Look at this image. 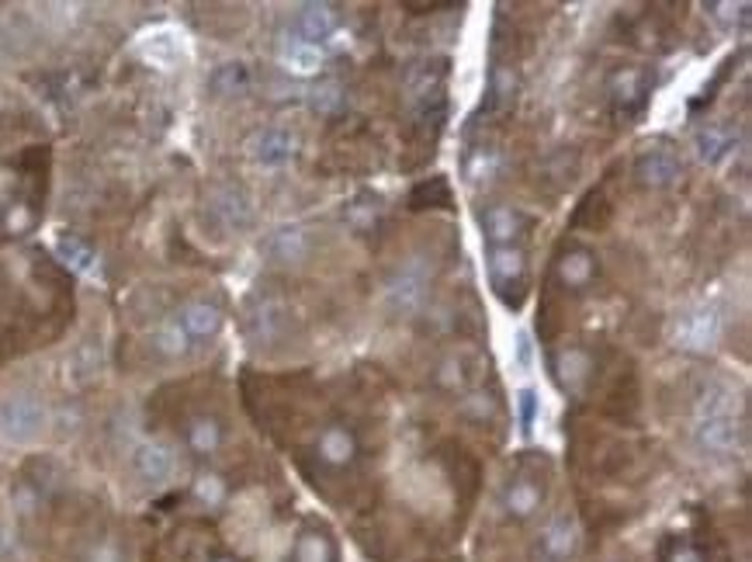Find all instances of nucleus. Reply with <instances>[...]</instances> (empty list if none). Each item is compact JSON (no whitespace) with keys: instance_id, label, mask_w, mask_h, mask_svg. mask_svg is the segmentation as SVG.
<instances>
[{"instance_id":"1","label":"nucleus","mask_w":752,"mask_h":562,"mask_svg":"<svg viewBox=\"0 0 752 562\" xmlns=\"http://www.w3.org/2000/svg\"><path fill=\"white\" fill-rule=\"evenodd\" d=\"M49 427V413L35 395H8L0 400V437L8 445H32Z\"/></svg>"},{"instance_id":"2","label":"nucleus","mask_w":752,"mask_h":562,"mask_svg":"<svg viewBox=\"0 0 752 562\" xmlns=\"http://www.w3.org/2000/svg\"><path fill=\"white\" fill-rule=\"evenodd\" d=\"M427 288H430V267L424 257H409L385 285V302L392 312H400V317H409L424 306L427 299Z\"/></svg>"},{"instance_id":"3","label":"nucleus","mask_w":752,"mask_h":562,"mask_svg":"<svg viewBox=\"0 0 752 562\" xmlns=\"http://www.w3.org/2000/svg\"><path fill=\"white\" fill-rule=\"evenodd\" d=\"M489 278L496 296L507 306L524 302V282H528V257L520 246H489Z\"/></svg>"},{"instance_id":"4","label":"nucleus","mask_w":752,"mask_h":562,"mask_svg":"<svg viewBox=\"0 0 752 562\" xmlns=\"http://www.w3.org/2000/svg\"><path fill=\"white\" fill-rule=\"evenodd\" d=\"M579 549V531L569 517H555L541 531L537 546H534V562H572Z\"/></svg>"},{"instance_id":"5","label":"nucleus","mask_w":752,"mask_h":562,"mask_svg":"<svg viewBox=\"0 0 752 562\" xmlns=\"http://www.w3.org/2000/svg\"><path fill=\"white\" fill-rule=\"evenodd\" d=\"M697 441L711 455H732L745 441L742 416H707V421H697Z\"/></svg>"},{"instance_id":"6","label":"nucleus","mask_w":752,"mask_h":562,"mask_svg":"<svg viewBox=\"0 0 752 562\" xmlns=\"http://www.w3.org/2000/svg\"><path fill=\"white\" fill-rule=\"evenodd\" d=\"M132 466H136V475L142 479V483H150V486H163V483H171L174 472H177V458L174 451L160 445V441H146L136 448L132 455Z\"/></svg>"},{"instance_id":"7","label":"nucleus","mask_w":752,"mask_h":562,"mask_svg":"<svg viewBox=\"0 0 752 562\" xmlns=\"http://www.w3.org/2000/svg\"><path fill=\"white\" fill-rule=\"evenodd\" d=\"M680 174H683L680 157L673 150H662V146H656V150H645L635 160V177L645 187H673L680 181Z\"/></svg>"},{"instance_id":"8","label":"nucleus","mask_w":752,"mask_h":562,"mask_svg":"<svg viewBox=\"0 0 752 562\" xmlns=\"http://www.w3.org/2000/svg\"><path fill=\"white\" fill-rule=\"evenodd\" d=\"M296 146H299L296 136L278 129V125H270V129H261V133L250 136L246 150L261 167H281V163H288L291 157H296Z\"/></svg>"},{"instance_id":"9","label":"nucleus","mask_w":752,"mask_h":562,"mask_svg":"<svg viewBox=\"0 0 752 562\" xmlns=\"http://www.w3.org/2000/svg\"><path fill=\"white\" fill-rule=\"evenodd\" d=\"M177 323L184 326V333L195 341H212L216 333L222 330V309L216 302H205V299H192L184 302L177 312Z\"/></svg>"},{"instance_id":"10","label":"nucleus","mask_w":752,"mask_h":562,"mask_svg":"<svg viewBox=\"0 0 752 562\" xmlns=\"http://www.w3.org/2000/svg\"><path fill=\"white\" fill-rule=\"evenodd\" d=\"M212 216L225 226V229H246L250 222H254V205H250L246 192L243 187H233V184H225V187H216L212 192Z\"/></svg>"},{"instance_id":"11","label":"nucleus","mask_w":752,"mask_h":562,"mask_svg":"<svg viewBox=\"0 0 752 562\" xmlns=\"http://www.w3.org/2000/svg\"><path fill=\"white\" fill-rule=\"evenodd\" d=\"M316 455H320V462L329 469H347L354 458H358V437H354L344 424H329L320 434Z\"/></svg>"},{"instance_id":"12","label":"nucleus","mask_w":752,"mask_h":562,"mask_svg":"<svg viewBox=\"0 0 752 562\" xmlns=\"http://www.w3.org/2000/svg\"><path fill=\"white\" fill-rule=\"evenodd\" d=\"M645 94H649V80H645L641 70H621V73H614V80H611V101H614L617 115H624V118L638 115L641 104H645Z\"/></svg>"},{"instance_id":"13","label":"nucleus","mask_w":752,"mask_h":562,"mask_svg":"<svg viewBox=\"0 0 752 562\" xmlns=\"http://www.w3.org/2000/svg\"><path fill=\"white\" fill-rule=\"evenodd\" d=\"M296 28L302 42H312V46H320L323 38L337 35V11L329 4H302L296 14Z\"/></svg>"},{"instance_id":"14","label":"nucleus","mask_w":752,"mask_h":562,"mask_svg":"<svg viewBox=\"0 0 752 562\" xmlns=\"http://www.w3.org/2000/svg\"><path fill=\"white\" fill-rule=\"evenodd\" d=\"M288 317H285V306L278 299H261L254 309H250V320H246V330L250 337L261 341V344H270L281 337Z\"/></svg>"},{"instance_id":"15","label":"nucleus","mask_w":752,"mask_h":562,"mask_svg":"<svg viewBox=\"0 0 752 562\" xmlns=\"http://www.w3.org/2000/svg\"><path fill=\"white\" fill-rule=\"evenodd\" d=\"M683 344L691 347V351H704V347H711L718 341V333H721V317H718V309L715 306H704L697 309L694 317H686L683 323Z\"/></svg>"},{"instance_id":"16","label":"nucleus","mask_w":752,"mask_h":562,"mask_svg":"<svg viewBox=\"0 0 752 562\" xmlns=\"http://www.w3.org/2000/svg\"><path fill=\"white\" fill-rule=\"evenodd\" d=\"M520 226H524V216L510 205H493L489 213L483 216V229L493 246H513Z\"/></svg>"},{"instance_id":"17","label":"nucleus","mask_w":752,"mask_h":562,"mask_svg":"<svg viewBox=\"0 0 752 562\" xmlns=\"http://www.w3.org/2000/svg\"><path fill=\"white\" fill-rule=\"evenodd\" d=\"M558 278L566 288H587L597 278V257L590 254L587 246H576L569 254L558 257Z\"/></svg>"},{"instance_id":"18","label":"nucleus","mask_w":752,"mask_h":562,"mask_svg":"<svg viewBox=\"0 0 752 562\" xmlns=\"http://www.w3.org/2000/svg\"><path fill=\"white\" fill-rule=\"evenodd\" d=\"M142 56L150 62H157V67L171 70L184 59V38L177 32H171V28H160V32L142 38Z\"/></svg>"},{"instance_id":"19","label":"nucleus","mask_w":752,"mask_h":562,"mask_svg":"<svg viewBox=\"0 0 752 562\" xmlns=\"http://www.w3.org/2000/svg\"><path fill=\"white\" fill-rule=\"evenodd\" d=\"M184 441L198 458L216 455L222 448V424L216 421V416H192L184 427Z\"/></svg>"},{"instance_id":"20","label":"nucleus","mask_w":752,"mask_h":562,"mask_svg":"<svg viewBox=\"0 0 752 562\" xmlns=\"http://www.w3.org/2000/svg\"><path fill=\"white\" fill-rule=\"evenodd\" d=\"M541 500H545L541 486H534L531 479H517V483H510L504 493V511L513 520H528L541 511Z\"/></svg>"},{"instance_id":"21","label":"nucleus","mask_w":752,"mask_h":562,"mask_svg":"<svg viewBox=\"0 0 752 562\" xmlns=\"http://www.w3.org/2000/svg\"><path fill=\"white\" fill-rule=\"evenodd\" d=\"M267 254L281 261V264H296L309 254V237H305V229L299 226H285V229H275L267 240Z\"/></svg>"},{"instance_id":"22","label":"nucleus","mask_w":752,"mask_h":562,"mask_svg":"<svg viewBox=\"0 0 752 562\" xmlns=\"http://www.w3.org/2000/svg\"><path fill=\"white\" fill-rule=\"evenodd\" d=\"M281 62L299 77H312L320 67H323V49L312 46V42H302L299 35L296 38H285L281 46Z\"/></svg>"},{"instance_id":"23","label":"nucleus","mask_w":752,"mask_h":562,"mask_svg":"<svg viewBox=\"0 0 752 562\" xmlns=\"http://www.w3.org/2000/svg\"><path fill=\"white\" fill-rule=\"evenodd\" d=\"M694 146H697V157L704 163H721L728 153L736 150V133L725 129V125H704V129L694 136Z\"/></svg>"},{"instance_id":"24","label":"nucleus","mask_w":752,"mask_h":562,"mask_svg":"<svg viewBox=\"0 0 752 562\" xmlns=\"http://www.w3.org/2000/svg\"><path fill=\"white\" fill-rule=\"evenodd\" d=\"M56 257L62 261V264H67L70 271H77V275H91V271H94V250L88 246V243H83L80 237H59L56 240Z\"/></svg>"},{"instance_id":"25","label":"nucleus","mask_w":752,"mask_h":562,"mask_svg":"<svg viewBox=\"0 0 752 562\" xmlns=\"http://www.w3.org/2000/svg\"><path fill=\"white\" fill-rule=\"evenodd\" d=\"M153 344L163 358H184L187 351H192V337L184 333V326L177 323V317H166L157 333H153Z\"/></svg>"},{"instance_id":"26","label":"nucleus","mask_w":752,"mask_h":562,"mask_svg":"<svg viewBox=\"0 0 752 562\" xmlns=\"http://www.w3.org/2000/svg\"><path fill=\"white\" fill-rule=\"evenodd\" d=\"M296 562H337V552L320 528H305L296 538Z\"/></svg>"},{"instance_id":"27","label":"nucleus","mask_w":752,"mask_h":562,"mask_svg":"<svg viewBox=\"0 0 752 562\" xmlns=\"http://www.w3.org/2000/svg\"><path fill=\"white\" fill-rule=\"evenodd\" d=\"M739 413V395L725 386L707 389L697 400V421H707V416H736Z\"/></svg>"},{"instance_id":"28","label":"nucleus","mask_w":752,"mask_h":562,"mask_svg":"<svg viewBox=\"0 0 752 562\" xmlns=\"http://www.w3.org/2000/svg\"><path fill=\"white\" fill-rule=\"evenodd\" d=\"M309 104L316 115H340L347 104V91L340 88L337 80H320L309 94Z\"/></svg>"},{"instance_id":"29","label":"nucleus","mask_w":752,"mask_h":562,"mask_svg":"<svg viewBox=\"0 0 752 562\" xmlns=\"http://www.w3.org/2000/svg\"><path fill=\"white\" fill-rule=\"evenodd\" d=\"M409 208H451V187L448 177H430L413 187Z\"/></svg>"},{"instance_id":"30","label":"nucleus","mask_w":752,"mask_h":562,"mask_svg":"<svg viewBox=\"0 0 752 562\" xmlns=\"http://www.w3.org/2000/svg\"><path fill=\"white\" fill-rule=\"evenodd\" d=\"M587 371H590V354L587 351H579V347H569L566 354H562V362H558V382L566 386V389H579L582 379H587Z\"/></svg>"},{"instance_id":"31","label":"nucleus","mask_w":752,"mask_h":562,"mask_svg":"<svg viewBox=\"0 0 752 562\" xmlns=\"http://www.w3.org/2000/svg\"><path fill=\"white\" fill-rule=\"evenodd\" d=\"M382 216V198L379 195H358L350 205H347V222L358 229V233H368V229L379 222Z\"/></svg>"},{"instance_id":"32","label":"nucleus","mask_w":752,"mask_h":562,"mask_svg":"<svg viewBox=\"0 0 752 562\" xmlns=\"http://www.w3.org/2000/svg\"><path fill=\"white\" fill-rule=\"evenodd\" d=\"M246 88H250V73H246V67H240V62H225V67H219L212 73L216 94H243Z\"/></svg>"},{"instance_id":"33","label":"nucleus","mask_w":752,"mask_h":562,"mask_svg":"<svg viewBox=\"0 0 752 562\" xmlns=\"http://www.w3.org/2000/svg\"><path fill=\"white\" fill-rule=\"evenodd\" d=\"M195 500H198L201 507H208V511L222 507L225 504V483H222L216 472H201L195 479Z\"/></svg>"},{"instance_id":"34","label":"nucleus","mask_w":752,"mask_h":562,"mask_svg":"<svg viewBox=\"0 0 752 562\" xmlns=\"http://www.w3.org/2000/svg\"><path fill=\"white\" fill-rule=\"evenodd\" d=\"M496 171H499V153L496 150H478L468 160V181L472 184H483V181L496 177Z\"/></svg>"},{"instance_id":"35","label":"nucleus","mask_w":752,"mask_h":562,"mask_svg":"<svg viewBox=\"0 0 752 562\" xmlns=\"http://www.w3.org/2000/svg\"><path fill=\"white\" fill-rule=\"evenodd\" d=\"M531 368H534V341H531L528 330H517V337H513V371L528 375Z\"/></svg>"},{"instance_id":"36","label":"nucleus","mask_w":752,"mask_h":562,"mask_svg":"<svg viewBox=\"0 0 752 562\" xmlns=\"http://www.w3.org/2000/svg\"><path fill=\"white\" fill-rule=\"evenodd\" d=\"M537 410H541L537 392H534V389H520V392H517V421H520V431H531V427H534Z\"/></svg>"},{"instance_id":"37","label":"nucleus","mask_w":752,"mask_h":562,"mask_svg":"<svg viewBox=\"0 0 752 562\" xmlns=\"http://www.w3.org/2000/svg\"><path fill=\"white\" fill-rule=\"evenodd\" d=\"M122 546L115 538H97L94 546L88 549V562H122Z\"/></svg>"},{"instance_id":"38","label":"nucleus","mask_w":752,"mask_h":562,"mask_svg":"<svg viewBox=\"0 0 752 562\" xmlns=\"http://www.w3.org/2000/svg\"><path fill=\"white\" fill-rule=\"evenodd\" d=\"M513 88H517V80H513V73L510 70H493V98L496 101H507L510 94H513Z\"/></svg>"},{"instance_id":"39","label":"nucleus","mask_w":752,"mask_h":562,"mask_svg":"<svg viewBox=\"0 0 752 562\" xmlns=\"http://www.w3.org/2000/svg\"><path fill=\"white\" fill-rule=\"evenodd\" d=\"M666 562H704V555H701V549H694V546H686V541H680V546L670 552V559Z\"/></svg>"},{"instance_id":"40","label":"nucleus","mask_w":752,"mask_h":562,"mask_svg":"<svg viewBox=\"0 0 752 562\" xmlns=\"http://www.w3.org/2000/svg\"><path fill=\"white\" fill-rule=\"evenodd\" d=\"M28 222H32V216L25 213V205H14V208H11V216H8V226L18 233V229H25Z\"/></svg>"},{"instance_id":"41","label":"nucleus","mask_w":752,"mask_h":562,"mask_svg":"<svg viewBox=\"0 0 752 562\" xmlns=\"http://www.w3.org/2000/svg\"><path fill=\"white\" fill-rule=\"evenodd\" d=\"M212 562H240V559H236V555H216Z\"/></svg>"},{"instance_id":"42","label":"nucleus","mask_w":752,"mask_h":562,"mask_svg":"<svg viewBox=\"0 0 752 562\" xmlns=\"http://www.w3.org/2000/svg\"><path fill=\"white\" fill-rule=\"evenodd\" d=\"M0 552H4V531H0Z\"/></svg>"}]
</instances>
